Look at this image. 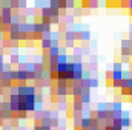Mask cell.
I'll use <instances>...</instances> for the list:
<instances>
[{"mask_svg": "<svg viewBox=\"0 0 132 130\" xmlns=\"http://www.w3.org/2000/svg\"><path fill=\"white\" fill-rule=\"evenodd\" d=\"M81 37H83V40H88V38H89V32L83 31V32H81Z\"/></svg>", "mask_w": 132, "mask_h": 130, "instance_id": "3957f363", "label": "cell"}, {"mask_svg": "<svg viewBox=\"0 0 132 130\" xmlns=\"http://www.w3.org/2000/svg\"><path fill=\"white\" fill-rule=\"evenodd\" d=\"M83 99H81V101H83V103H89V95H86V92H85V94H83Z\"/></svg>", "mask_w": 132, "mask_h": 130, "instance_id": "7a4b0ae2", "label": "cell"}, {"mask_svg": "<svg viewBox=\"0 0 132 130\" xmlns=\"http://www.w3.org/2000/svg\"><path fill=\"white\" fill-rule=\"evenodd\" d=\"M49 54H51V57H57L59 55V48L57 46H51L49 48Z\"/></svg>", "mask_w": 132, "mask_h": 130, "instance_id": "6da1fadb", "label": "cell"}]
</instances>
